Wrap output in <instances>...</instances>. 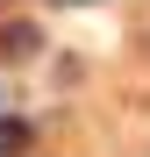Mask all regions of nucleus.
Here are the masks:
<instances>
[{"label":"nucleus","mask_w":150,"mask_h":157,"mask_svg":"<svg viewBox=\"0 0 150 157\" xmlns=\"http://www.w3.org/2000/svg\"><path fill=\"white\" fill-rule=\"evenodd\" d=\"M14 150H29V128H14V121H0V157H14Z\"/></svg>","instance_id":"nucleus-1"}]
</instances>
